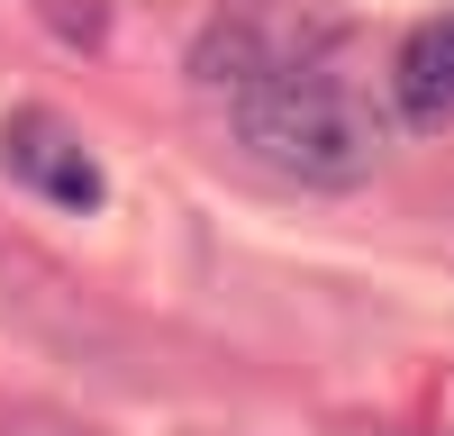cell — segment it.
<instances>
[{
  "instance_id": "obj_4",
  "label": "cell",
  "mask_w": 454,
  "mask_h": 436,
  "mask_svg": "<svg viewBox=\"0 0 454 436\" xmlns=\"http://www.w3.org/2000/svg\"><path fill=\"white\" fill-rule=\"evenodd\" d=\"M0 436H100V427L64 418V409H10V418H0Z\"/></svg>"
},
{
  "instance_id": "obj_5",
  "label": "cell",
  "mask_w": 454,
  "mask_h": 436,
  "mask_svg": "<svg viewBox=\"0 0 454 436\" xmlns=\"http://www.w3.org/2000/svg\"><path fill=\"white\" fill-rule=\"evenodd\" d=\"M409 436H445V427H409Z\"/></svg>"
},
{
  "instance_id": "obj_2",
  "label": "cell",
  "mask_w": 454,
  "mask_h": 436,
  "mask_svg": "<svg viewBox=\"0 0 454 436\" xmlns=\"http://www.w3.org/2000/svg\"><path fill=\"white\" fill-rule=\"evenodd\" d=\"M0 173H10L27 200H46V209H100L109 200V173L82 145V128H73L64 109H36V100L0 119Z\"/></svg>"
},
{
  "instance_id": "obj_3",
  "label": "cell",
  "mask_w": 454,
  "mask_h": 436,
  "mask_svg": "<svg viewBox=\"0 0 454 436\" xmlns=\"http://www.w3.org/2000/svg\"><path fill=\"white\" fill-rule=\"evenodd\" d=\"M391 109L409 128H445L454 119V10L419 19L391 55Z\"/></svg>"
},
{
  "instance_id": "obj_1",
  "label": "cell",
  "mask_w": 454,
  "mask_h": 436,
  "mask_svg": "<svg viewBox=\"0 0 454 436\" xmlns=\"http://www.w3.org/2000/svg\"><path fill=\"white\" fill-rule=\"evenodd\" d=\"M237 64H209V82H227V128L237 145L300 182V191H355L382 164V109L364 100L355 73H336L327 55L273 46V36H227Z\"/></svg>"
}]
</instances>
